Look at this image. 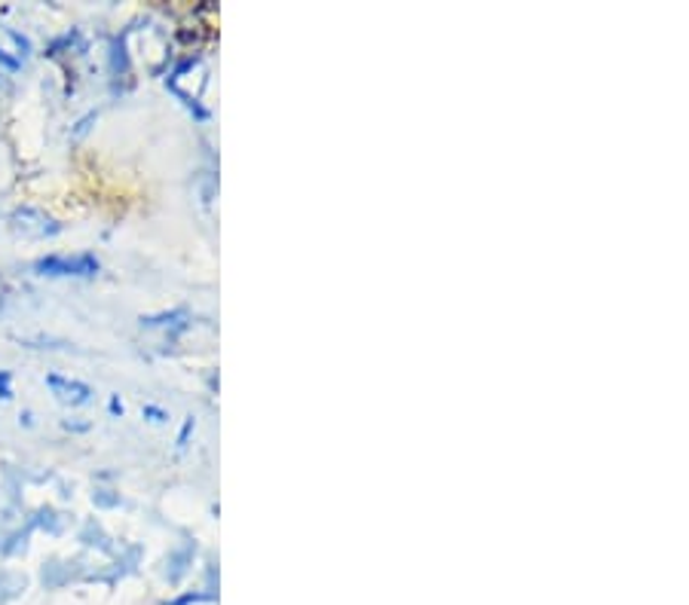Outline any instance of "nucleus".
I'll return each mask as SVG.
<instances>
[{
  "instance_id": "obj_1",
  "label": "nucleus",
  "mask_w": 689,
  "mask_h": 605,
  "mask_svg": "<svg viewBox=\"0 0 689 605\" xmlns=\"http://www.w3.org/2000/svg\"><path fill=\"white\" fill-rule=\"evenodd\" d=\"M34 270L41 275H95L99 273V260L92 258V254H80V258H59V254H53V258L37 260Z\"/></svg>"
},
{
  "instance_id": "obj_4",
  "label": "nucleus",
  "mask_w": 689,
  "mask_h": 605,
  "mask_svg": "<svg viewBox=\"0 0 689 605\" xmlns=\"http://www.w3.org/2000/svg\"><path fill=\"white\" fill-rule=\"evenodd\" d=\"M0 65H3V68H10V71H15V68H19V61H15L13 56H7L3 49H0Z\"/></svg>"
},
{
  "instance_id": "obj_3",
  "label": "nucleus",
  "mask_w": 689,
  "mask_h": 605,
  "mask_svg": "<svg viewBox=\"0 0 689 605\" xmlns=\"http://www.w3.org/2000/svg\"><path fill=\"white\" fill-rule=\"evenodd\" d=\"M0 398H3V401L13 398V391H10V374H7V370H0Z\"/></svg>"
},
{
  "instance_id": "obj_2",
  "label": "nucleus",
  "mask_w": 689,
  "mask_h": 605,
  "mask_svg": "<svg viewBox=\"0 0 689 605\" xmlns=\"http://www.w3.org/2000/svg\"><path fill=\"white\" fill-rule=\"evenodd\" d=\"M46 383H49V389L56 391V398L61 403H87L92 398V389H89L87 383H77V379H65V376H46Z\"/></svg>"
}]
</instances>
